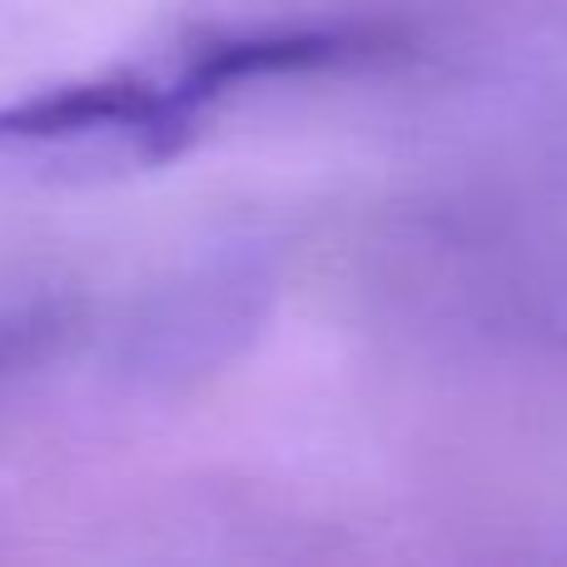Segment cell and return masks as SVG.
Listing matches in <instances>:
<instances>
[{"instance_id": "cell-2", "label": "cell", "mask_w": 567, "mask_h": 567, "mask_svg": "<svg viewBox=\"0 0 567 567\" xmlns=\"http://www.w3.org/2000/svg\"><path fill=\"white\" fill-rule=\"evenodd\" d=\"M30 339H35V329H25V319H0V379L25 359Z\"/></svg>"}, {"instance_id": "cell-1", "label": "cell", "mask_w": 567, "mask_h": 567, "mask_svg": "<svg viewBox=\"0 0 567 567\" xmlns=\"http://www.w3.org/2000/svg\"><path fill=\"white\" fill-rule=\"evenodd\" d=\"M369 50L363 30L275 25L199 35L155 60L100 70L85 80L0 105V159L55 169H150L189 150L219 105L259 80L303 75Z\"/></svg>"}]
</instances>
